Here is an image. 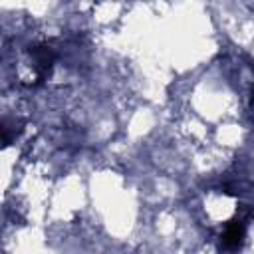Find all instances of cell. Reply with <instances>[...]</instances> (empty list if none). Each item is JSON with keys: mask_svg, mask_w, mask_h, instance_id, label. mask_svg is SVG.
Listing matches in <instances>:
<instances>
[{"mask_svg": "<svg viewBox=\"0 0 254 254\" xmlns=\"http://www.w3.org/2000/svg\"><path fill=\"white\" fill-rule=\"evenodd\" d=\"M32 56H34L36 69H38L40 77H44V75L50 71V67H52L54 52H52L48 46H36V48H32Z\"/></svg>", "mask_w": 254, "mask_h": 254, "instance_id": "1", "label": "cell"}, {"mask_svg": "<svg viewBox=\"0 0 254 254\" xmlns=\"http://www.w3.org/2000/svg\"><path fill=\"white\" fill-rule=\"evenodd\" d=\"M242 238H244V224L240 220H232L224 234H222V242L226 248H238L242 244Z\"/></svg>", "mask_w": 254, "mask_h": 254, "instance_id": "2", "label": "cell"}]
</instances>
